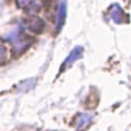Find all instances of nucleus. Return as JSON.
Listing matches in <instances>:
<instances>
[{
  "label": "nucleus",
  "mask_w": 131,
  "mask_h": 131,
  "mask_svg": "<svg viewBox=\"0 0 131 131\" xmlns=\"http://www.w3.org/2000/svg\"><path fill=\"white\" fill-rule=\"evenodd\" d=\"M92 121V115L87 114V113H82L78 116L77 118V131H83L87 128Z\"/></svg>",
  "instance_id": "nucleus-1"
},
{
  "label": "nucleus",
  "mask_w": 131,
  "mask_h": 131,
  "mask_svg": "<svg viewBox=\"0 0 131 131\" xmlns=\"http://www.w3.org/2000/svg\"><path fill=\"white\" fill-rule=\"evenodd\" d=\"M81 53H82V48L81 47H75L71 51V53L69 54V57L66 59V61L64 62V67L68 66V65H70L72 62H74L79 57H81Z\"/></svg>",
  "instance_id": "nucleus-3"
},
{
  "label": "nucleus",
  "mask_w": 131,
  "mask_h": 131,
  "mask_svg": "<svg viewBox=\"0 0 131 131\" xmlns=\"http://www.w3.org/2000/svg\"><path fill=\"white\" fill-rule=\"evenodd\" d=\"M111 17L116 23H122V22H124V19H126V15L124 14L123 9L119 7L117 4L113 5V7H112Z\"/></svg>",
  "instance_id": "nucleus-2"
}]
</instances>
